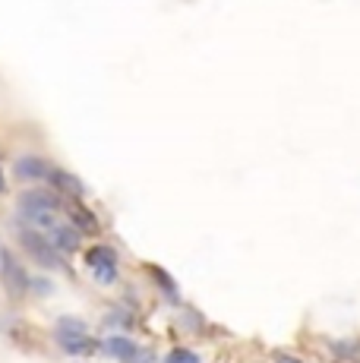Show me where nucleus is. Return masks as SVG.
Wrapping results in <instances>:
<instances>
[{
	"instance_id": "13",
	"label": "nucleus",
	"mask_w": 360,
	"mask_h": 363,
	"mask_svg": "<svg viewBox=\"0 0 360 363\" xmlns=\"http://www.w3.org/2000/svg\"><path fill=\"white\" fill-rule=\"evenodd\" d=\"M105 325H111V329H120V332H130L133 329V313L130 310H123V306H114V310L105 316Z\"/></svg>"
},
{
	"instance_id": "9",
	"label": "nucleus",
	"mask_w": 360,
	"mask_h": 363,
	"mask_svg": "<svg viewBox=\"0 0 360 363\" xmlns=\"http://www.w3.org/2000/svg\"><path fill=\"white\" fill-rule=\"evenodd\" d=\"M47 237H51L54 250H60L64 256H73V253H79L82 250V237L86 234H82L73 221H60V225H54L51 231H47Z\"/></svg>"
},
{
	"instance_id": "6",
	"label": "nucleus",
	"mask_w": 360,
	"mask_h": 363,
	"mask_svg": "<svg viewBox=\"0 0 360 363\" xmlns=\"http://www.w3.org/2000/svg\"><path fill=\"white\" fill-rule=\"evenodd\" d=\"M45 184L51 186L54 193H60L64 199H86V196H89L86 184H82V180L76 177L73 171H67V167H60V164H51V171H47V180H45Z\"/></svg>"
},
{
	"instance_id": "4",
	"label": "nucleus",
	"mask_w": 360,
	"mask_h": 363,
	"mask_svg": "<svg viewBox=\"0 0 360 363\" xmlns=\"http://www.w3.org/2000/svg\"><path fill=\"white\" fill-rule=\"evenodd\" d=\"M86 265L92 272L95 284H101V288H111V284L120 281V256L111 243H92L86 250Z\"/></svg>"
},
{
	"instance_id": "5",
	"label": "nucleus",
	"mask_w": 360,
	"mask_h": 363,
	"mask_svg": "<svg viewBox=\"0 0 360 363\" xmlns=\"http://www.w3.org/2000/svg\"><path fill=\"white\" fill-rule=\"evenodd\" d=\"M54 162H47L45 155H35V152H26V155H16L10 164L13 177L19 180V184H45L47 180V171H51Z\"/></svg>"
},
{
	"instance_id": "12",
	"label": "nucleus",
	"mask_w": 360,
	"mask_h": 363,
	"mask_svg": "<svg viewBox=\"0 0 360 363\" xmlns=\"http://www.w3.org/2000/svg\"><path fill=\"white\" fill-rule=\"evenodd\" d=\"M89 325L86 319L79 316H60L57 323H54V338H67V335H86Z\"/></svg>"
},
{
	"instance_id": "17",
	"label": "nucleus",
	"mask_w": 360,
	"mask_h": 363,
	"mask_svg": "<svg viewBox=\"0 0 360 363\" xmlns=\"http://www.w3.org/2000/svg\"><path fill=\"white\" fill-rule=\"evenodd\" d=\"M275 363H300L297 357H288V354H279V357H275Z\"/></svg>"
},
{
	"instance_id": "16",
	"label": "nucleus",
	"mask_w": 360,
	"mask_h": 363,
	"mask_svg": "<svg viewBox=\"0 0 360 363\" xmlns=\"http://www.w3.org/2000/svg\"><path fill=\"white\" fill-rule=\"evenodd\" d=\"M6 193H10V180H6V171L0 164V196H6Z\"/></svg>"
},
{
	"instance_id": "7",
	"label": "nucleus",
	"mask_w": 360,
	"mask_h": 363,
	"mask_svg": "<svg viewBox=\"0 0 360 363\" xmlns=\"http://www.w3.org/2000/svg\"><path fill=\"white\" fill-rule=\"evenodd\" d=\"M140 347H142L140 341L130 338L127 332H114L101 341V354H108V357L117 360V363H133L136 354H140Z\"/></svg>"
},
{
	"instance_id": "1",
	"label": "nucleus",
	"mask_w": 360,
	"mask_h": 363,
	"mask_svg": "<svg viewBox=\"0 0 360 363\" xmlns=\"http://www.w3.org/2000/svg\"><path fill=\"white\" fill-rule=\"evenodd\" d=\"M16 240H19V247H23V253L29 256L41 272H64V275H73L67 256L60 253V250H54L51 237L45 231H38V228H32V225H23L16 234Z\"/></svg>"
},
{
	"instance_id": "8",
	"label": "nucleus",
	"mask_w": 360,
	"mask_h": 363,
	"mask_svg": "<svg viewBox=\"0 0 360 363\" xmlns=\"http://www.w3.org/2000/svg\"><path fill=\"white\" fill-rule=\"evenodd\" d=\"M64 212H67V218H70L73 225L79 228V231L86 234V237H99L101 221H99V215H95L92 208L86 206V199H67Z\"/></svg>"
},
{
	"instance_id": "10",
	"label": "nucleus",
	"mask_w": 360,
	"mask_h": 363,
	"mask_svg": "<svg viewBox=\"0 0 360 363\" xmlns=\"http://www.w3.org/2000/svg\"><path fill=\"white\" fill-rule=\"evenodd\" d=\"M57 347L67 354V357H92V354L101 351V341L86 332V335H67V338H57Z\"/></svg>"
},
{
	"instance_id": "11",
	"label": "nucleus",
	"mask_w": 360,
	"mask_h": 363,
	"mask_svg": "<svg viewBox=\"0 0 360 363\" xmlns=\"http://www.w3.org/2000/svg\"><path fill=\"white\" fill-rule=\"evenodd\" d=\"M145 275L155 281V288L164 294V300H171V303H180V291H177V284H174V278L168 275V272L162 269V265H145Z\"/></svg>"
},
{
	"instance_id": "15",
	"label": "nucleus",
	"mask_w": 360,
	"mask_h": 363,
	"mask_svg": "<svg viewBox=\"0 0 360 363\" xmlns=\"http://www.w3.org/2000/svg\"><path fill=\"white\" fill-rule=\"evenodd\" d=\"M29 294L32 297H47V294H54V281L47 275H32V284H29Z\"/></svg>"
},
{
	"instance_id": "14",
	"label": "nucleus",
	"mask_w": 360,
	"mask_h": 363,
	"mask_svg": "<svg viewBox=\"0 0 360 363\" xmlns=\"http://www.w3.org/2000/svg\"><path fill=\"white\" fill-rule=\"evenodd\" d=\"M162 363H203V360H199V354L190 351V347H171Z\"/></svg>"
},
{
	"instance_id": "2",
	"label": "nucleus",
	"mask_w": 360,
	"mask_h": 363,
	"mask_svg": "<svg viewBox=\"0 0 360 363\" xmlns=\"http://www.w3.org/2000/svg\"><path fill=\"white\" fill-rule=\"evenodd\" d=\"M0 284H4L10 300L29 297V284H32V272L26 269V262L19 259L10 247H4V243H0Z\"/></svg>"
},
{
	"instance_id": "3",
	"label": "nucleus",
	"mask_w": 360,
	"mask_h": 363,
	"mask_svg": "<svg viewBox=\"0 0 360 363\" xmlns=\"http://www.w3.org/2000/svg\"><path fill=\"white\" fill-rule=\"evenodd\" d=\"M67 206V199L60 196V193H54L51 186H29V190H23L16 196V215H19V221H26L29 225L35 215L41 212H60V208Z\"/></svg>"
}]
</instances>
